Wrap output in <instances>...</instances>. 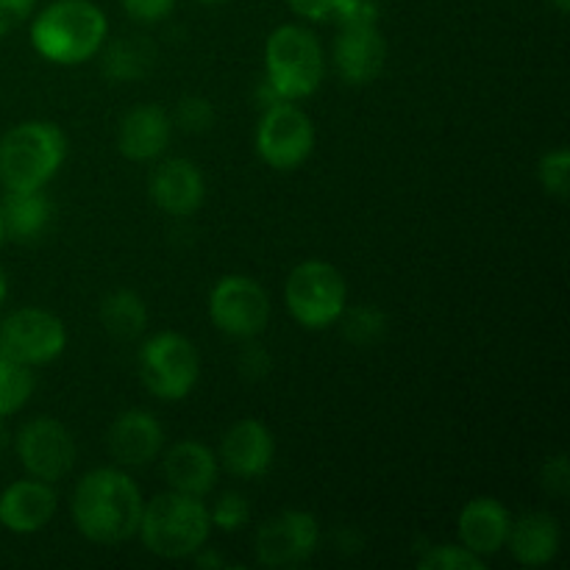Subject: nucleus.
I'll return each instance as SVG.
<instances>
[{
	"instance_id": "obj_1",
	"label": "nucleus",
	"mask_w": 570,
	"mask_h": 570,
	"mask_svg": "<svg viewBox=\"0 0 570 570\" xmlns=\"http://www.w3.org/2000/svg\"><path fill=\"white\" fill-rule=\"evenodd\" d=\"M145 501L128 473L117 468L89 471L72 490V523L87 540L100 546L126 543L137 534Z\"/></svg>"
},
{
	"instance_id": "obj_2",
	"label": "nucleus",
	"mask_w": 570,
	"mask_h": 570,
	"mask_svg": "<svg viewBox=\"0 0 570 570\" xmlns=\"http://www.w3.org/2000/svg\"><path fill=\"white\" fill-rule=\"evenodd\" d=\"M109 20L89 0H56L39 11L31 26V45L53 65H81L106 42Z\"/></svg>"
},
{
	"instance_id": "obj_3",
	"label": "nucleus",
	"mask_w": 570,
	"mask_h": 570,
	"mask_svg": "<svg viewBox=\"0 0 570 570\" xmlns=\"http://www.w3.org/2000/svg\"><path fill=\"white\" fill-rule=\"evenodd\" d=\"M137 534L150 554L161 560H189L204 551L212 534L209 507L204 499L170 490L150 499L139 518Z\"/></svg>"
},
{
	"instance_id": "obj_4",
	"label": "nucleus",
	"mask_w": 570,
	"mask_h": 570,
	"mask_svg": "<svg viewBox=\"0 0 570 570\" xmlns=\"http://www.w3.org/2000/svg\"><path fill=\"white\" fill-rule=\"evenodd\" d=\"M67 137L56 122L28 120L0 137V184L6 193L42 189L61 170Z\"/></svg>"
},
{
	"instance_id": "obj_5",
	"label": "nucleus",
	"mask_w": 570,
	"mask_h": 570,
	"mask_svg": "<svg viewBox=\"0 0 570 570\" xmlns=\"http://www.w3.org/2000/svg\"><path fill=\"white\" fill-rule=\"evenodd\" d=\"M265 67L267 81L284 100L309 98L323 81V48L309 28L287 22L267 37Z\"/></svg>"
},
{
	"instance_id": "obj_6",
	"label": "nucleus",
	"mask_w": 570,
	"mask_h": 570,
	"mask_svg": "<svg viewBox=\"0 0 570 570\" xmlns=\"http://www.w3.org/2000/svg\"><path fill=\"white\" fill-rule=\"evenodd\" d=\"M284 301L289 315L304 328H326L340 321L348 306V287L343 273L323 259H306L287 276Z\"/></svg>"
},
{
	"instance_id": "obj_7",
	"label": "nucleus",
	"mask_w": 570,
	"mask_h": 570,
	"mask_svg": "<svg viewBox=\"0 0 570 570\" xmlns=\"http://www.w3.org/2000/svg\"><path fill=\"white\" fill-rule=\"evenodd\" d=\"M198 351L184 334L159 332L139 348V379L161 401H181L198 384Z\"/></svg>"
},
{
	"instance_id": "obj_8",
	"label": "nucleus",
	"mask_w": 570,
	"mask_h": 570,
	"mask_svg": "<svg viewBox=\"0 0 570 570\" xmlns=\"http://www.w3.org/2000/svg\"><path fill=\"white\" fill-rule=\"evenodd\" d=\"M67 348V328L53 312L22 306L0 323V356L17 365L37 367L59 360Z\"/></svg>"
},
{
	"instance_id": "obj_9",
	"label": "nucleus",
	"mask_w": 570,
	"mask_h": 570,
	"mask_svg": "<svg viewBox=\"0 0 570 570\" xmlns=\"http://www.w3.org/2000/svg\"><path fill=\"white\" fill-rule=\"evenodd\" d=\"M312 148L315 126L304 109H298L293 100H278L276 106L265 109L256 128V150L265 165L276 170H295L309 159Z\"/></svg>"
},
{
	"instance_id": "obj_10",
	"label": "nucleus",
	"mask_w": 570,
	"mask_h": 570,
	"mask_svg": "<svg viewBox=\"0 0 570 570\" xmlns=\"http://www.w3.org/2000/svg\"><path fill=\"white\" fill-rule=\"evenodd\" d=\"M209 317L228 337L254 340L271 321V298L256 278L232 273L212 289Z\"/></svg>"
},
{
	"instance_id": "obj_11",
	"label": "nucleus",
	"mask_w": 570,
	"mask_h": 570,
	"mask_svg": "<svg viewBox=\"0 0 570 570\" xmlns=\"http://www.w3.org/2000/svg\"><path fill=\"white\" fill-rule=\"evenodd\" d=\"M17 460L28 476L39 482H59L76 465V440L65 423L53 417H33L17 432Z\"/></svg>"
},
{
	"instance_id": "obj_12",
	"label": "nucleus",
	"mask_w": 570,
	"mask_h": 570,
	"mask_svg": "<svg viewBox=\"0 0 570 570\" xmlns=\"http://www.w3.org/2000/svg\"><path fill=\"white\" fill-rule=\"evenodd\" d=\"M321 523L304 510H287L265 521L256 532L254 551L265 568H298L315 554Z\"/></svg>"
},
{
	"instance_id": "obj_13",
	"label": "nucleus",
	"mask_w": 570,
	"mask_h": 570,
	"mask_svg": "<svg viewBox=\"0 0 570 570\" xmlns=\"http://www.w3.org/2000/svg\"><path fill=\"white\" fill-rule=\"evenodd\" d=\"M384 61H387V42L379 31V22L340 26L334 39V67L345 83L351 87L373 83L382 76Z\"/></svg>"
},
{
	"instance_id": "obj_14",
	"label": "nucleus",
	"mask_w": 570,
	"mask_h": 570,
	"mask_svg": "<svg viewBox=\"0 0 570 570\" xmlns=\"http://www.w3.org/2000/svg\"><path fill=\"white\" fill-rule=\"evenodd\" d=\"M276 456V440L262 421L245 417L228 426L220 440V462L232 476L256 479L265 476Z\"/></svg>"
},
{
	"instance_id": "obj_15",
	"label": "nucleus",
	"mask_w": 570,
	"mask_h": 570,
	"mask_svg": "<svg viewBox=\"0 0 570 570\" xmlns=\"http://www.w3.org/2000/svg\"><path fill=\"white\" fill-rule=\"evenodd\" d=\"M109 454L122 468H142L165 449V429L150 412L128 410L115 417L106 434Z\"/></svg>"
},
{
	"instance_id": "obj_16",
	"label": "nucleus",
	"mask_w": 570,
	"mask_h": 570,
	"mask_svg": "<svg viewBox=\"0 0 570 570\" xmlns=\"http://www.w3.org/2000/svg\"><path fill=\"white\" fill-rule=\"evenodd\" d=\"M148 193L161 212L184 217L200 209L206 184L198 165H193L189 159H167L150 173Z\"/></svg>"
},
{
	"instance_id": "obj_17",
	"label": "nucleus",
	"mask_w": 570,
	"mask_h": 570,
	"mask_svg": "<svg viewBox=\"0 0 570 570\" xmlns=\"http://www.w3.org/2000/svg\"><path fill=\"white\" fill-rule=\"evenodd\" d=\"M173 137V122L161 106H134L117 128V150L128 161H154L165 154Z\"/></svg>"
},
{
	"instance_id": "obj_18",
	"label": "nucleus",
	"mask_w": 570,
	"mask_h": 570,
	"mask_svg": "<svg viewBox=\"0 0 570 570\" xmlns=\"http://www.w3.org/2000/svg\"><path fill=\"white\" fill-rule=\"evenodd\" d=\"M56 493L48 482L22 479L9 484L0 495V523L14 534H33L56 515Z\"/></svg>"
},
{
	"instance_id": "obj_19",
	"label": "nucleus",
	"mask_w": 570,
	"mask_h": 570,
	"mask_svg": "<svg viewBox=\"0 0 570 570\" xmlns=\"http://www.w3.org/2000/svg\"><path fill=\"white\" fill-rule=\"evenodd\" d=\"M512 518L507 507L499 499L490 495H479L471 499L460 512V543L476 557H493L507 546V534H510Z\"/></svg>"
},
{
	"instance_id": "obj_20",
	"label": "nucleus",
	"mask_w": 570,
	"mask_h": 570,
	"mask_svg": "<svg viewBox=\"0 0 570 570\" xmlns=\"http://www.w3.org/2000/svg\"><path fill=\"white\" fill-rule=\"evenodd\" d=\"M161 473H165L170 490L204 499L215 490L217 460L209 445L198 443V440H181V443L170 445V451L165 454Z\"/></svg>"
},
{
	"instance_id": "obj_21",
	"label": "nucleus",
	"mask_w": 570,
	"mask_h": 570,
	"mask_svg": "<svg viewBox=\"0 0 570 570\" xmlns=\"http://www.w3.org/2000/svg\"><path fill=\"white\" fill-rule=\"evenodd\" d=\"M560 523L549 512H529V515L518 518L510 527V534H507V546H510L512 557L529 568L549 566L557 551H560Z\"/></svg>"
},
{
	"instance_id": "obj_22",
	"label": "nucleus",
	"mask_w": 570,
	"mask_h": 570,
	"mask_svg": "<svg viewBox=\"0 0 570 570\" xmlns=\"http://www.w3.org/2000/svg\"><path fill=\"white\" fill-rule=\"evenodd\" d=\"M0 215H3L6 237L17 239V243H33L48 228L50 217H53V206H50V198L42 189L6 193L3 204H0Z\"/></svg>"
},
{
	"instance_id": "obj_23",
	"label": "nucleus",
	"mask_w": 570,
	"mask_h": 570,
	"mask_svg": "<svg viewBox=\"0 0 570 570\" xmlns=\"http://www.w3.org/2000/svg\"><path fill=\"white\" fill-rule=\"evenodd\" d=\"M100 323L115 340H137L148 326V306L134 289H117L100 304Z\"/></svg>"
},
{
	"instance_id": "obj_24",
	"label": "nucleus",
	"mask_w": 570,
	"mask_h": 570,
	"mask_svg": "<svg viewBox=\"0 0 570 570\" xmlns=\"http://www.w3.org/2000/svg\"><path fill=\"white\" fill-rule=\"evenodd\" d=\"M150 65H154V48L148 42H142V39H120V42H111L104 50L100 70L111 83H128L148 76Z\"/></svg>"
},
{
	"instance_id": "obj_25",
	"label": "nucleus",
	"mask_w": 570,
	"mask_h": 570,
	"mask_svg": "<svg viewBox=\"0 0 570 570\" xmlns=\"http://www.w3.org/2000/svg\"><path fill=\"white\" fill-rule=\"evenodd\" d=\"M337 323H343V337L356 348H371L387 334V315L379 306H345Z\"/></svg>"
},
{
	"instance_id": "obj_26",
	"label": "nucleus",
	"mask_w": 570,
	"mask_h": 570,
	"mask_svg": "<svg viewBox=\"0 0 570 570\" xmlns=\"http://www.w3.org/2000/svg\"><path fill=\"white\" fill-rule=\"evenodd\" d=\"M33 393L31 367L17 365V362L0 356V417H9L11 412L22 410Z\"/></svg>"
},
{
	"instance_id": "obj_27",
	"label": "nucleus",
	"mask_w": 570,
	"mask_h": 570,
	"mask_svg": "<svg viewBox=\"0 0 570 570\" xmlns=\"http://www.w3.org/2000/svg\"><path fill=\"white\" fill-rule=\"evenodd\" d=\"M421 570H484V560L468 551L465 546L443 543L423 549L421 560H417Z\"/></svg>"
},
{
	"instance_id": "obj_28",
	"label": "nucleus",
	"mask_w": 570,
	"mask_h": 570,
	"mask_svg": "<svg viewBox=\"0 0 570 570\" xmlns=\"http://www.w3.org/2000/svg\"><path fill=\"white\" fill-rule=\"evenodd\" d=\"M538 178L546 193L566 200L570 187V150L557 148L551 154H546L538 165Z\"/></svg>"
},
{
	"instance_id": "obj_29",
	"label": "nucleus",
	"mask_w": 570,
	"mask_h": 570,
	"mask_svg": "<svg viewBox=\"0 0 570 570\" xmlns=\"http://www.w3.org/2000/svg\"><path fill=\"white\" fill-rule=\"evenodd\" d=\"M215 106L204 95H184L176 106V122L187 134H204L215 126Z\"/></svg>"
},
{
	"instance_id": "obj_30",
	"label": "nucleus",
	"mask_w": 570,
	"mask_h": 570,
	"mask_svg": "<svg viewBox=\"0 0 570 570\" xmlns=\"http://www.w3.org/2000/svg\"><path fill=\"white\" fill-rule=\"evenodd\" d=\"M212 527L220 532H237L250 521V504L243 493H223L209 510Z\"/></svg>"
},
{
	"instance_id": "obj_31",
	"label": "nucleus",
	"mask_w": 570,
	"mask_h": 570,
	"mask_svg": "<svg viewBox=\"0 0 570 570\" xmlns=\"http://www.w3.org/2000/svg\"><path fill=\"white\" fill-rule=\"evenodd\" d=\"M237 367H239V376L248 379V382H262V379H267V373L273 371V360L271 354H267V348L250 343L239 351Z\"/></svg>"
},
{
	"instance_id": "obj_32",
	"label": "nucleus",
	"mask_w": 570,
	"mask_h": 570,
	"mask_svg": "<svg viewBox=\"0 0 570 570\" xmlns=\"http://www.w3.org/2000/svg\"><path fill=\"white\" fill-rule=\"evenodd\" d=\"M332 22H337V26H354V22H379L376 0H340Z\"/></svg>"
},
{
	"instance_id": "obj_33",
	"label": "nucleus",
	"mask_w": 570,
	"mask_h": 570,
	"mask_svg": "<svg viewBox=\"0 0 570 570\" xmlns=\"http://www.w3.org/2000/svg\"><path fill=\"white\" fill-rule=\"evenodd\" d=\"M540 482H543V488L549 490V493L568 495V490H570L568 456L566 454L549 456V460H546V465H543V471H540Z\"/></svg>"
},
{
	"instance_id": "obj_34",
	"label": "nucleus",
	"mask_w": 570,
	"mask_h": 570,
	"mask_svg": "<svg viewBox=\"0 0 570 570\" xmlns=\"http://www.w3.org/2000/svg\"><path fill=\"white\" fill-rule=\"evenodd\" d=\"M122 9L137 22H159L176 9V0H122Z\"/></svg>"
},
{
	"instance_id": "obj_35",
	"label": "nucleus",
	"mask_w": 570,
	"mask_h": 570,
	"mask_svg": "<svg viewBox=\"0 0 570 570\" xmlns=\"http://www.w3.org/2000/svg\"><path fill=\"white\" fill-rule=\"evenodd\" d=\"M33 6H37V0H0V37H6L20 22H26Z\"/></svg>"
},
{
	"instance_id": "obj_36",
	"label": "nucleus",
	"mask_w": 570,
	"mask_h": 570,
	"mask_svg": "<svg viewBox=\"0 0 570 570\" xmlns=\"http://www.w3.org/2000/svg\"><path fill=\"white\" fill-rule=\"evenodd\" d=\"M287 3L289 9H293L298 17H304V20L326 22L334 17L340 0H287Z\"/></svg>"
},
{
	"instance_id": "obj_37",
	"label": "nucleus",
	"mask_w": 570,
	"mask_h": 570,
	"mask_svg": "<svg viewBox=\"0 0 570 570\" xmlns=\"http://www.w3.org/2000/svg\"><path fill=\"white\" fill-rule=\"evenodd\" d=\"M193 562H195V566H212V568L226 566V562H223L217 554H200V551H198V554H193Z\"/></svg>"
},
{
	"instance_id": "obj_38",
	"label": "nucleus",
	"mask_w": 570,
	"mask_h": 570,
	"mask_svg": "<svg viewBox=\"0 0 570 570\" xmlns=\"http://www.w3.org/2000/svg\"><path fill=\"white\" fill-rule=\"evenodd\" d=\"M6 295H9V282H6V273L0 271V306H3Z\"/></svg>"
},
{
	"instance_id": "obj_39",
	"label": "nucleus",
	"mask_w": 570,
	"mask_h": 570,
	"mask_svg": "<svg viewBox=\"0 0 570 570\" xmlns=\"http://www.w3.org/2000/svg\"><path fill=\"white\" fill-rule=\"evenodd\" d=\"M6 443H9V432H6V426H3V417H0V451L6 449Z\"/></svg>"
},
{
	"instance_id": "obj_40",
	"label": "nucleus",
	"mask_w": 570,
	"mask_h": 570,
	"mask_svg": "<svg viewBox=\"0 0 570 570\" xmlns=\"http://www.w3.org/2000/svg\"><path fill=\"white\" fill-rule=\"evenodd\" d=\"M551 3L557 6V11H560V14H568V9H570V0H551Z\"/></svg>"
},
{
	"instance_id": "obj_41",
	"label": "nucleus",
	"mask_w": 570,
	"mask_h": 570,
	"mask_svg": "<svg viewBox=\"0 0 570 570\" xmlns=\"http://www.w3.org/2000/svg\"><path fill=\"white\" fill-rule=\"evenodd\" d=\"M6 239V232H3V215H0V245H3Z\"/></svg>"
},
{
	"instance_id": "obj_42",
	"label": "nucleus",
	"mask_w": 570,
	"mask_h": 570,
	"mask_svg": "<svg viewBox=\"0 0 570 570\" xmlns=\"http://www.w3.org/2000/svg\"><path fill=\"white\" fill-rule=\"evenodd\" d=\"M200 3H226V0H200Z\"/></svg>"
}]
</instances>
